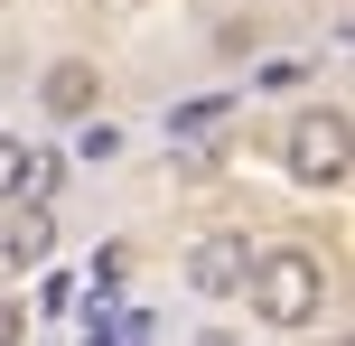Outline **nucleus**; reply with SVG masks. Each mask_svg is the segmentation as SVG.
<instances>
[{
    "label": "nucleus",
    "mask_w": 355,
    "mask_h": 346,
    "mask_svg": "<svg viewBox=\"0 0 355 346\" xmlns=\"http://www.w3.org/2000/svg\"><path fill=\"white\" fill-rule=\"evenodd\" d=\"M94 103H103V66H94V56H56V66L37 75V112H47V122H85Z\"/></svg>",
    "instance_id": "nucleus-4"
},
{
    "label": "nucleus",
    "mask_w": 355,
    "mask_h": 346,
    "mask_svg": "<svg viewBox=\"0 0 355 346\" xmlns=\"http://www.w3.org/2000/svg\"><path fill=\"white\" fill-rule=\"evenodd\" d=\"M243 272H252V243L243 234H196L187 243V291L196 300H243Z\"/></svg>",
    "instance_id": "nucleus-3"
},
{
    "label": "nucleus",
    "mask_w": 355,
    "mask_h": 346,
    "mask_svg": "<svg viewBox=\"0 0 355 346\" xmlns=\"http://www.w3.org/2000/svg\"><path fill=\"white\" fill-rule=\"evenodd\" d=\"M234 103H243V94H196V103H178V112H168V141H206V131H225Z\"/></svg>",
    "instance_id": "nucleus-7"
},
{
    "label": "nucleus",
    "mask_w": 355,
    "mask_h": 346,
    "mask_svg": "<svg viewBox=\"0 0 355 346\" xmlns=\"http://www.w3.org/2000/svg\"><path fill=\"white\" fill-rule=\"evenodd\" d=\"M243 300H252L262 328H290V337H300V328H318V309H327V262L300 253V243H271V253H252Z\"/></svg>",
    "instance_id": "nucleus-1"
},
{
    "label": "nucleus",
    "mask_w": 355,
    "mask_h": 346,
    "mask_svg": "<svg viewBox=\"0 0 355 346\" xmlns=\"http://www.w3.org/2000/svg\"><path fill=\"white\" fill-rule=\"evenodd\" d=\"M281 168L300 187H327V197H337V187L355 178V131H346V103H309L300 122L281 131Z\"/></svg>",
    "instance_id": "nucleus-2"
},
{
    "label": "nucleus",
    "mask_w": 355,
    "mask_h": 346,
    "mask_svg": "<svg viewBox=\"0 0 355 346\" xmlns=\"http://www.w3.org/2000/svg\"><path fill=\"white\" fill-rule=\"evenodd\" d=\"M75 150H85V159H112V150H122V131H112V122H94V112H85V122H75Z\"/></svg>",
    "instance_id": "nucleus-8"
},
{
    "label": "nucleus",
    "mask_w": 355,
    "mask_h": 346,
    "mask_svg": "<svg viewBox=\"0 0 355 346\" xmlns=\"http://www.w3.org/2000/svg\"><path fill=\"white\" fill-rule=\"evenodd\" d=\"M28 197H56V159L28 141H0V206H28Z\"/></svg>",
    "instance_id": "nucleus-6"
},
{
    "label": "nucleus",
    "mask_w": 355,
    "mask_h": 346,
    "mask_svg": "<svg viewBox=\"0 0 355 346\" xmlns=\"http://www.w3.org/2000/svg\"><path fill=\"white\" fill-rule=\"evenodd\" d=\"M47 253H56V216H47V197L10 206V225H0V262H10V272H37Z\"/></svg>",
    "instance_id": "nucleus-5"
},
{
    "label": "nucleus",
    "mask_w": 355,
    "mask_h": 346,
    "mask_svg": "<svg viewBox=\"0 0 355 346\" xmlns=\"http://www.w3.org/2000/svg\"><path fill=\"white\" fill-rule=\"evenodd\" d=\"M28 337V300H0V346H19Z\"/></svg>",
    "instance_id": "nucleus-9"
},
{
    "label": "nucleus",
    "mask_w": 355,
    "mask_h": 346,
    "mask_svg": "<svg viewBox=\"0 0 355 346\" xmlns=\"http://www.w3.org/2000/svg\"><path fill=\"white\" fill-rule=\"evenodd\" d=\"M196 346H234V337H225V328H206V337H196Z\"/></svg>",
    "instance_id": "nucleus-10"
}]
</instances>
